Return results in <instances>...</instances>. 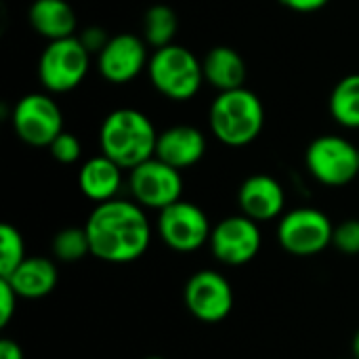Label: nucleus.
<instances>
[{"mask_svg":"<svg viewBox=\"0 0 359 359\" xmlns=\"http://www.w3.org/2000/svg\"><path fill=\"white\" fill-rule=\"evenodd\" d=\"M90 255L114 265L141 259L151 244V223L137 202L114 198L93 208L86 219Z\"/></svg>","mask_w":359,"mask_h":359,"instance_id":"f257e3e1","label":"nucleus"},{"mask_svg":"<svg viewBox=\"0 0 359 359\" xmlns=\"http://www.w3.org/2000/svg\"><path fill=\"white\" fill-rule=\"evenodd\" d=\"M158 133L151 120L130 107L114 109L99 128L101 151L120 168L133 170L156 156Z\"/></svg>","mask_w":359,"mask_h":359,"instance_id":"f03ea898","label":"nucleus"},{"mask_svg":"<svg viewBox=\"0 0 359 359\" xmlns=\"http://www.w3.org/2000/svg\"><path fill=\"white\" fill-rule=\"evenodd\" d=\"M208 124L221 143L229 147H244L261 135L265 109L261 99L246 86L223 90L210 105Z\"/></svg>","mask_w":359,"mask_h":359,"instance_id":"7ed1b4c3","label":"nucleus"},{"mask_svg":"<svg viewBox=\"0 0 359 359\" xmlns=\"http://www.w3.org/2000/svg\"><path fill=\"white\" fill-rule=\"evenodd\" d=\"M147 74L154 88L172 101L196 97L204 82L202 61L189 48L179 44L156 48L149 57Z\"/></svg>","mask_w":359,"mask_h":359,"instance_id":"20e7f679","label":"nucleus"},{"mask_svg":"<svg viewBox=\"0 0 359 359\" xmlns=\"http://www.w3.org/2000/svg\"><path fill=\"white\" fill-rule=\"evenodd\" d=\"M90 53L84 48L78 36L50 40L38 61L40 84L48 93L74 90L88 74Z\"/></svg>","mask_w":359,"mask_h":359,"instance_id":"39448f33","label":"nucleus"},{"mask_svg":"<svg viewBox=\"0 0 359 359\" xmlns=\"http://www.w3.org/2000/svg\"><path fill=\"white\" fill-rule=\"evenodd\" d=\"M334 225L318 208L303 206L288 210L278 223L280 246L294 257H316L332 246Z\"/></svg>","mask_w":359,"mask_h":359,"instance_id":"423d86ee","label":"nucleus"},{"mask_svg":"<svg viewBox=\"0 0 359 359\" xmlns=\"http://www.w3.org/2000/svg\"><path fill=\"white\" fill-rule=\"evenodd\" d=\"M305 164L318 183L343 187L359 175V147L343 137L324 135L309 143Z\"/></svg>","mask_w":359,"mask_h":359,"instance_id":"0eeeda50","label":"nucleus"},{"mask_svg":"<svg viewBox=\"0 0 359 359\" xmlns=\"http://www.w3.org/2000/svg\"><path fill=\"white\" fill-rule=\"evenodd\" d=\"M160 240L175 252H196L208 244L212 225L206 212L194 202L179 200L158 212L156 223Z\"/></svg>","mask_w":359,"mask_h":359,"instance_id":"6e6552de","label":"nucleus"},{"mask_svg":"<svg viewBox=\"0 0 359 359\" xmlns=\"http://www.w3.org/2000/svg\"><path fill=\"white\" fill-rule=\"evenodd\" d=\"M13 130L32 147H48L63 133L59 105L46 93H29L13 107Z\"/></svg>","mask_w":359,"mask_h":359,"instance_id":"1a4fd4ad","label":"nucleus"},{"mask_svg":"<svg viewBox=\"0 0 359 359\" xmlns=\"http://www.w3.org/2000/svg\"><path fill=\"white\" fill-rule=\"evenodd\" d=\"M128 187L139 206L160 212L181 200L183 177L181 170L154 156L130 170Z\"/></svg>","mask_w":359,"mask_h":359,"instance_id":"9d476101","label":"nucleus"},{"mask_svg":"<svg viewBox=\"0 0 359 359\" xmlns=\"http://www.w3.org/2000/svg\"><path fill=\"white\" fill-rule=\"evenodd\" d=\"M263 236L259 223L246 215L225 217L212 227L208 246L212 257L229 267L248 265L261 250Z\"/></svg>","mask_w":359,"mask_h":359,"instance_id":"9b49d317","label":"nucleus"},{"mask_svg":"<svg viewBox=\"0 0 359 359\" xmlns=\"http://www.w3.org/2000/svg\"><path fill=\"white\" fill-rule=\"evenodd\" d=\"M183 301L196 320L204 324H217L231 313L236 297L229 280L223 273L215 269H202L187 280Z\"/></svg>","mask_w":359,"mask_h":359,"instance_id":"f8f14e48","label":"nucleus"},{"mask_svg":"<svg viewBox=\"0 0 359 359\" xmlns=\"http://www.w3.org/2000/svg\"><path fill=\"white\" fill-rule=\"evenodd\" d=\"M147 42L135 34L111 36L103 50L97 55L99 74L111 84H126L147 69Z\"/></svg>","mask_w":359,"mask_h":359,"instance_id":"ddd939ff","label":"nucleus"},{"mask_svg":"<svg viewBox=\"0 0 359 359\" xmlns=\"http://www.w3.org/2000/svg\"><path fill=\"white\" fill-rule=\"evenodd\" d=\"M238 202L242 215L257 223H265L284 215L286 194L278 179L269 175H252L240 185Z\"/></svg>","mask_w":359,"mask_h":359,"instance_id":"4468645a","label":"nucleus"},{"mask_svg":"<svg viewBox=\"0 0 359 359\" xmlns=\"http://www.w3.org/2000/svg\"><path fill=\"white\" fill-rule=\"evenodd\" d=\"M204 154H206V137L196 126L177 124L158 133L156 158L175 166L177 170L196 166L204 158Z\"/></svg>","mask_w":359,"mask_h":359,"instance_id":"2eb2a0df","label":"nucleus"},{"mask_svg":"<svg viewBox=\"0 0 359 359\" xmlns=\"http://www.w3.org/2000/svg\"><path fill=\"white\" fill-rule=\"evenodd\" d=\"M4 280L13 286L19 299L38 301L55 290L59 271L55 261L46 257H25V261Z\"/></svg>","mask_w":359,"mask_h":359,"instance_id":"dca6fc26","label":"nucleus"},{"mask_svg":"<svg viewBox=\"0 0 359 359\" xmlns=\"http://www.w3.org/2000/svg\"><path fill=\"white\" fill-rule=\"evenodd\" d=\"M122 170L124 168H120L105 154L95 156L82 164L78 172V187L88 200L97 204L109 202L122 189Z\"/></svg>","mask_w":359,"mask_h":359,"instance_id":"f3484780","label":"nucleus"},{"mask_svg":"<svg viewBox=\"0 0 359 359\" xmlns=\"http://www.w3.org/2000/svg\"><path fill=\"white\" fill-rule=\"evenodd\" d=\"M204 82L219 93L242 88L246 80V63L242 55L231 46H212L202 59Z\"/></svg>","mask_w":359,"mask_h":359,"instance_id":"a211bd4d","label":"nucleus"},{"mask_svg":"<svg viewBox=\"0 0 359 359\" xmlns=\"http://www.w3.org/2000/svg\"><path fill=\"white\" fill-rule=\"evenodd\" d=\"M27 21L48 42L69 38L76 32V13L65 0H34Z\"/></svg>","mask_w":359,"mask_h":359,"instance_id":"6ab92c4d","label":"nucleus"},{"mask_svg":"<svg viewBox=\"0 0 359 359\" xmlns=\"http://www.w3.org/2000/svg\"><path fill=\"white\" fill-rule=\"evenodd\" d=\"M332 118L345 128H359V74L345 76L328 101Z\"/></svg>","mask_w":359,"mask_h":359,"instance_id":"aec40b11","label":"nucleus"},{"mask_svg":"<svg viewBox=\"0 0 359 359\" xmlns=\"http://www.w3.org/2000/svg\"><path fill=\"white\" fill-rule=\"evenodd\" d=\"M179 29V19L177 13L166 6V4H154L145 11L143 17V40L154 46L162 48L172 44L175 36Z\"/></svg>","mask_w":359,"mask_h":359,"instance_id":"412c9836","label":"nucleus"},{"mask_svg":"<svg viewBox=\"0 0 359 359\" xmlns=\"http://www.w3.org/2000/svg\"><path fill=\"white\" fill-rule=\"evenodd\" d=\"M53 255L61 263H78L90 255V242L84 227H65L53 238Z\"/></svg>","mask_w":359,"mask_h":359,"instance_id":"4be33fe9","label":"nucleus"},{"mask_svg":"<svg viewBox=\"0 0 359 359\" xmlns=\"http://www.w3.org/2000/svg\"><path fill=\"white\" fill-rule=\"evenodd\" d=\"M25 261L23 236L17 227L4 223L0 225V278L11 276Z\"/></svg>","mask_w":359,"mask_h":359,"instance_id":"5701e85b","label":"nucleus"},{"mask_svg":"<svg viewBox=\"0 0 359 359\" xmlns=\"http://www.w3.org/2000/svg\"><path fill=\"white\" fill-rule=\"evenodd\" d=\"M332 246L343 255H359V219H347L334 227Z\"/></svg>","mask_w":359,"mask_h":359,"instance_id":"b1692460","label":"nucleus"},{"mask_svg":"<svg viewBox=\"0 0 359 359\" xmlns=\"http://www.w3.org/2000/svg\"><path fill=\"white\" fill-rule=\"evenodd\" d=\"M48 149H50V156H53L57 162H61V164H74V162L80 158V154H82V147H80L78 137L72 135V133H67V130H63V133L48 145Z\"/></svg>","mask_w":359,"mask_h":359,"instance_id":"393cba45","label":"nucleus"},{"mask_svg":"<svg viewBox=\"0 0 359 359\" xmlns=\"http://www.w3.org/2000/svg\"><path fill=\"white\" fill-rule=\"evenodd\" d=\"M17 303H19V294L13 290V286L4 278H0V326L2 328L8 326V322L13 320Z\"/></svg>","mask_w":359,"mask_h":359,"instance_id":"a878e982","label":"nucleus"},{"mask_svg":"<svg viewBox=\"0 0 359 359\" xmlns=\"http://www.w3.org/2000/svg\"><path fill=\"white\" fill-rule=\"evenodd\" d=\"M80 42L84 44V48L93 55V53H101L103 50V46L109 42V36H107V32L103 29V27H99V25H88V27H84L82 32H80Z\"/></svg>","mask_w":359,"mask_h":359,"instance_id":"bb28decb","label":"nucleus"},{"mask_svg":"<svg viewBox=\"0 0 359 359\" xmlns=\"http://www.w3.org/2000/svg\"><path fill=\"white\" fill-rule=\"evenodd\" d=\"M280 2L297 13H313V11L324 8L330 0H280Z\"/></svg>","mask_w":359,"mask_h":359,"instance_id":"cd10ccee","label":"nucleus"},{"mask_svg":"<svg viewBox=\"0 0 359 359\" xmlns=\"http://www.w3.org/2000/svg\"><path fill=\"white\" fill-rule=\"evenodd\" d=\"M0 359H23V351L15 341L2 339L0 341Z\"/></svg>","mask_w":359,"mask_h":359,"instance_id":"c85d7f7f","label":"nucleus"},{"mask_svg":"<svg viewBox=\"0 0 359 359\" xmlns=\"http://www.w3.org/2000/svg\"><path fill=\"white\" fill-rule=\"evenodd\" d=\"M351 353H353V359H359V330L351 341Z\"/></svg>","mask_w":359,"mask_h":359,"instance_id":"c756f323","label":"nucleus"},{"mask_svg":"<svg viewBox=\"0 0 359 359\" xmlns=\"http://www.w3.org/2000/svg\"><path fill=\"white\" fill-rule=\"evenodd\" d=\"M145 359H166V358H160V355H149V358Z\"/></svg>","mask_w":359,"mask_h":359,"instance_id":"7c9ffc66","label":"nucleus"}]
</instances>
